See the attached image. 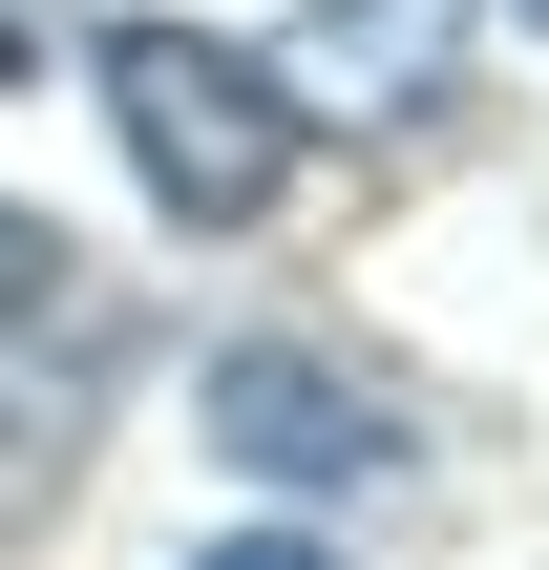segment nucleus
Here are the masks:
<instances>
[{
  "label": "nucleus",
  "mask_w": 549,
  "mask_h": 570,
  "mask_svg": "<svg viewBox=\"0 0 549 570\" xmlns=\"http://www.w3.org/2000/svg\"><path fill=\"white\" fill-rule=\"evenodd\" d=\"M106 127L148 169L169 233H254L317 148V106L275 85V42H212V21H106Z\"/></svg>",
  "instance_id": "1"
},
{
  "label": "nucleus",
  "mask_w": 549,
  "mask_h": 570,
  "mask_svg": "<svg viewBox=\"0 0 549 570\" xmlns=\"http://www.w3.org/2000/svg\"><path fill=\"white\" fill-rule=\"evenodd\" d=\"M190 423H212V465H254V487H381L402 465V402L360 381V360H317V338H233L212 381H190Z\"/></svg>",
  "instance_id": "2"
},
{
  "label": "nucleus",
  "mask_w": 549,
  "mask_h": 570,
  "mask_svg": "<svg viewBox=\"0 0 549 570\" xmlns=\"http://www.w3.org/2000/svg\"><path fill=\"white\" fill-rule=\"evenodd\" d=\"M63 296H85V254H63V233H42V212H0V338H42V317H63Z\"/></svg>",
  "instance_id": "4"
},
{
  "label": "nucleus",
  "mask_w": 549,
  "mask_h": 570,
  "mask_svg": "<svg viewBox=\"0 0 549 570\" xmlns=\"http://www.w3.org/2000/svg\"><path fill=\"white\" fill-rule=\"evenodd\" d=\"M444 63H465V0H317V21L275 42L296 106H423Z\"/></svg>",
  "instance_id": "3"
},
{
  "label": "nucleus",
  "mask_w": 549,
  "mask_h": 570,
  "mask_svg": "<svg viewBox=\"0 0 549 570\" xmlns=\"http://www.w3.org/2000/svg\"><path fill=\"white\" fill-rule=\"evenodd\" d=\"M0 85H21V21H0Z\"/></svg>",
  "instance_id": "6"
},
{
  "label": "nucleus",
  "mask_w": 549,
  "mask_h": 570,
  "mask_svg": "<svg viewBox=\"0 0 549 570\" xmlns=\"http://www.w3.org/2000/svg\"><path fill=\"white\" fill-rule=\"evenodd\" d=\"M212 570H339V550H317V529H233Z\"/></svg>",
  "instance_id": "5"
}]
</instances>
